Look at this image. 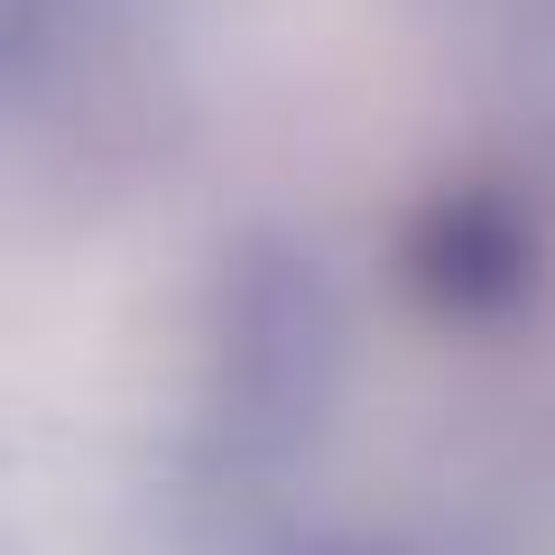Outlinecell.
Wrapping results in <instances>:
<instances>
[{
	"instance_id": "cell-1",
	"label": "cell",
	"mask_w": 555,
	"mask_h": 555,
	"mask_svg": "<svg viewBox=\"0 0 555 555\" xmlns=\"http://www.w3.org/2000/svg\"><path fill=\"white\" fill-rule=\"evenodd\" d=\"M334 389V297L306 250H241L214 306V416L222 454L259 463L297 436Z\"/></svg>"
},
{
	"instance_id": "cell-2",
	"label": "cell",
	"mask_w": 555,
	"mask_h": 555,
	"mask_svg": "<svg viewBox=\"0 0 555 555\" xmlns=\"http://www.w3.org/2000/svg\"><path fill=\"white\" fill-rule=\"evenodd\" d=\"M10 20L65 38H10V93L20 130L75 120V149H112L158 102V0H10Z\"/></svg>"
},
{
	"instance_id": "cell-3",
	"label": "cell",
	"mask_w": 555,
	"mask_h": 555,
	"mask_svg": "<svg viewBox=\"0 0 555 555\" xmlns=\"http://www.w3.org/2000/svg\"><path fill=\"white\" fill-rule=\"evenodd\" d=\"M518 259H528V232H518V214H509V204H491V195L436 204L426 241H416V278H426L436 297H454V306L509 297V287H518Z\"/></svg>"
},
{
	"instance_id": "cell-4",
	"label": "cell",
	"mask_w": 555,
	"mask_h": 555,
	"mask_svg": "<svg viewBox=\"0 0 555 555\" xmlns=\"http://www.w3.org/2000/svg\"><path fill=\"white\" fill-rule=\"evenodd\" d=\"M518 56H528V83L546 93L555 120V0H518Z\"/></svg>"
}]
</instances>
